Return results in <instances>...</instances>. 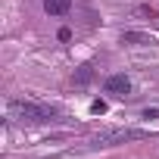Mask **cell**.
Masks as SVG:
<instances>
[{
	"label": "cell",
	"mask_w": 159,
	"mask_h": 159,
	"mask_svg": "<svg viewBox=\"0 0 159 159\" xmlns=\"http://www.w3.org/2000/svg\"><path fill=\"white\" fill-rule=\"evenodd\" d=\"M10 116L19 122H50L56 116V109L41 106V103H25V100H13L10 103Z\"/></svg>",
	"instance_id": "1"
},
{
	"label": "cell",
	"mask_w": 159,
	"mask_h": 159,
	"mask_svg": "<svg viewBox=\"0 0 159 159\" xmlns=\"http://www.w3.org/2000/svg\"><path fill=\"white\" fill-rule=\"evenodd\" d=\"M44 10L50 16H66L72 10V0H44Z\"/></svg>",
	"instance_id": "4"
},
{
	"label": "cell",
	"mask_w": 159,
	"mask_h": 159,
	"mask_svg": "<svg viewBox=\"0 0 159 159\" xmlns=\"http://www.w3.org/2000/svg\"><path fill=\"white\" fill-rule=\"evenodd\" d=\"M134 137H143V131H128V128H119V131H103L94 137V143L106 147V143H119V140H134Z\"/></svg>",
	"instance_id": "2"
},
{
	"label": "cell",
	"mask_w": 159,
	"mask_h": 159,
	"mask_svg": "<svg viewBox=\"0 0 159 159\" xmlns=\"http://www.w3.org/2000/svg\"><path fill=\"white\" fill-rule=\"evenodd\" d=\"M128 91H131V81H128V75H112V78H106V94L125 97Z\"/></svg>",
	"instance_id": "3"
},
{
	"label": "cell",
	"mask_w": 159,
	"mask_h": 159,
	"mask_svg": "<svg viewBox=\"0 0 159 159\" xmlns=\"http://www.w3.org/2000/svg\"><path fill=\"white\" fill-rule=\"evenodd\" d=\"M56 38H59V41H69V38H72V31H69V28H59V34H56Z\"/></svg>",
	"instance_id": "7"
},
{
	"label": "cell",
	"mask_w": 159,
	"mask_h": 159,
	"mask_svg": "<svg viewBox=\"0 0 159 159\" xmlns=\"http://www.w3.org/2000/svg\"><path fill=\"white\" fill-rule=\"evenodd\" d=\"M91 112H94V116H103V112H106V103H103V100H94V103H91Z\"/></svg>",
	"instance_id": "6"
},
{
	"label": "cell",
	"mask_w": 159,
	"mask_h": 159,
	"mask_svg": "<svg viewBox=\"0 0 159 159\" xmlns=\"http://www.w3.org/2000/svg\"><path fill=\"white\" fill-rule=\"evenodd\" d=\"M122 41H131V44H153L147 34H137V31H125V34H122Z\"/></svg>",
	"instance_id": "5"
}]
</instances>
